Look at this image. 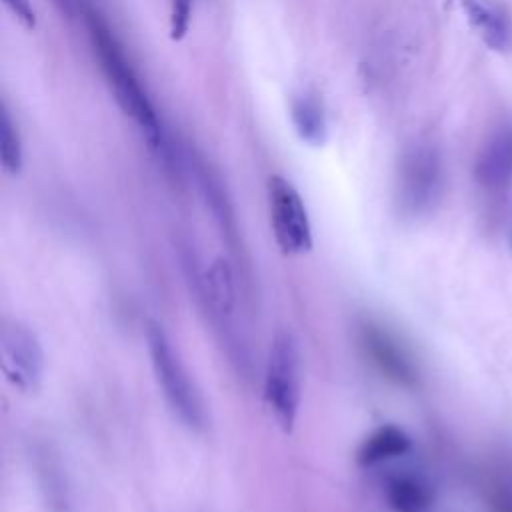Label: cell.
Instances as JSON below:
<instances>
[{
    "label": "cell",
    "instance_id": "7",
    "mask_svg": "<svg viewBox=\"0 0 512 512\" xmlns=\"http://www.w3.org/2000/svg\"><path fill=\"white\" fill-rule=\"evenodd\" d=\"M0 364L4 378L20 392H36L44 378V348L38 334L22 320L10 318L0 328Z\"/></svg>",
    "mask_w": 512,
    "mask_h": 512
},
{
    "label": "cell",
    "instance_id": "11",
    "mask_svg": "<svg viewBox=\"0 0 512 512\" xmlns=\"http://www.w3.org/2000/svg\"><path fill=\"white\" fill-rule=\"evenodd\" d=\"M196 176H198V184L202 190V196L220 228V234L224 238V242L228 244L230 252L234 254V258L238 262H242V242H240V232H238V224H236V216H234V208L232 202L226 194V188L222 186L218 174L206 166L204 162H196Z\"/></svg>",
    "mask_w": 512,
    "mask_h": 512
},
{
    "label": "cell",
    "instance_id": "5",
    "mask_svg": "<svg viewBox=\"0 0 512 512\" xmlns=\"http://www.w3.org/2000/svg\"><path fill=\"white\" fill-rule=\"evenodd\" d=\"M444 188V164L438 148L428 142L404 150L396 172V206L404 218L430 214Z\"/></svg>",
    "mask_w": 512,
    "mask_h": 512
},
{
    "label": "cell",
    "instance_id": "8",
    "mask_svg": "<svg viewBox=\"0 0 512 512\" xmlns=\"http://www.w3.org/2000/svg\"><path fill=\"white\" fill-rule=\"evenodd\" d=\"M358 340L366 358L390 382L414 388L418 386V368L406 346L382 324L362 320L358 326Z\"/></svg>",
    "mask_w": 512,
    "mask_h": 512
},
{
    "label": "cell",
    "instance_id": "20",
    "mask_svg": "<svg viewBox=\"0 0 512 512\" xmlns=\"http://www.w3.org/2000/svg\"><path fill=\"white\" fill-rule=\"evenodd\" d=\"M510 244H512V234H510Z\"/></svg>",
    "mask_w": 512,
    "mask_h": 512
},
{
    "label": "cell",
    "instance_id": "4",
    "mask_svg": "<svg viewBox=\"0 0 512 512\" xmlns=\"http://www.w3.org/2000/svg\"><path fill=\"white\" fill-rule=\"evenodd\" d=\"M302 400V356L290 330H280L270 342L264 370V402L276 426L290 434Z\"/></svg>",
    "mask_w": 512,
    "mask_h": 512
},
{
    "label": "cell",
    "instance_id": "15",
    "mask_svg": "<svg viewBox=\"0 0 512 512\" xmlns=\"http://www.w3.org/2000/svg\"><path fill=\"white\" fill-rule=\"evenodd\" d=\"M290 118L296 134L302 142L310 146H322L328 136V120L326 110L318 94L300 92L290 100Z\"/></svg>",
    "mask_w": 512,
    "mask_h": 512
},
{
    "label": "cell",
    "instance_id": "3",
    "mask_svg": "<svg viewBox=\"0 0 512 512\" xmlns=\"http://www.w3.org/2000/svg\"><path fill=\"white\" fill-rule=\"evenodd\" d=\"M196 292L202 300L204 312L214 324L222 346H226V354L230 362L236 366L240 374H250V354L248 346L238 332L236 310H238V292H236V274L232 264L218 256L208 268L200 274H194Z\"/></svg>",
    "mask_w": 512,
    "mask_h": 512
},
{
    "label": "cell",
    "instance_id": "10",
    "mask_svg": "<svg viewBox=\"0 0 512 512\" xmlns=\"http://www.w3.org/2000/svg\"><path fill=\"white\" fill-rule=\"evenodd\" d=\"M470 28L482 42L496 50L506 52L512 48V18L504 4L498 0H456Z\"/></svg>",
    "mask_w": 512,
    "mask_h": 512
},
{
    "label": "cell",
    "instance_id": "18",
    "mask_svg": "<svg viewBox=\"0 0 512 512\" xmlns=\"http://www.w3.org/2000/svg\"><path fill=\"white\" fill-rule=\"evenodd\" d=\"M4 4L14 12V16L26 28H34L36 26V12H34L30 0H4Z\"/></svg>",
    "mask_w": 512,
    "mask_h": 512
},
{
    "label": "cell",
    "instance_id": "13",
    "mask_svg": "<svg viewBox=\"0 0 512 512\" xmlns=\"http://www.w3.org/2000/svg\"><path fill=\"white\" fill-rule=\"evenodd\" d=\"M412 450V438L408 432L396 424H382L374 428L356 448L358 466L370 468L382 462L400 458Z\"/></svg>",
    "mask_w": 512,
    "mask_h": 512
},
{
    "label": "cell",
    "instance_id": "12",
    "mask_svg": "<svg viewBox=\"0 0 512 512\" xmlns=\"http://www.w3.org/2000/svg\"><path fill=\"white\" fill-rule=\"evenodd\" d=\"M36 474L40 480V490L44 494L46 506L50 512H68L70 508V490L66 480V470L60 462V454L48 442H40L34 448Z\"/></svg>",
    "mask_w": 512,
    "mask_h": 512
},
{
    "label": "cell",
    "instance_id": "19",
    "mask_svg": "<svg viewBox=\"0 0 512 512\" xmlns=\"http://www.w3.org/2000/svg\"><path fill=\"white\" fill-rule=\"evenodd\" d=\"M52 2H54L56 8H58L60 12H64L66 16L72 14V0H52Z\"/></svg>",
    "mask_w": 512,
    "mask_h": 512
},
{
    "label": "cell",
    "instance_id": "6",
    "mask_svg": "<svg viewBox=\"0 0 512 512\" xmlns=\"http://www.w3.org/2000/svg\"><path fill=\"white\" fill-rule=\"evenodd\" d=\"M268 214L282 254L300 256L312 250V226L304 200L292 182L280 174L268 178Z\"/></svg>",
    "mask_w": 512,
    "mask_h": 512
},
{
    "label": "cell",
    "instance_id": "9",
    "mask_svg": "<svg viewBox=\"0 0 512 512\" xmlns=\"http://www.w3.org/2000/svg\"><path fill=\"white\" fill-rule=\"evenodd\" d=\"M474 180L488 194H502L512 186V126H500L480 148Z\"/></svg>",
    "mask_w": 512,
    "mask_h": 512
},
{
    "label": "cell",
    "instance_id": "14",
    "mask_svg": "<svg viewBox=\"0 0 512 512\" xmlns=\"http://www.w3.org/2000/svg\"><path fill=\"white\" fill-rule=\"evenodd\" d=\"M384 498L392 512H428L434 502V492L424 478L400 472L388 478Z\"/></svg>",
    "mask_w": 512,
    "mask_h": 512
},
{
    "label": "cell",
    "instance_id": "2",
    "mask_svg": "<svg viewBox=\"0 0 512 512\" xmlns=\"http://www.w3.org/2000/svg\"><path fill=\"white\" fill-rule=\"evenodd\" d=\"M146 348L158 388L172 414L190 430L206 428V408L186 366L172 346L164 326L156 320L146 322Z\"/></svg>",
    "mask_w": 512,
    "mask_h": 512
},
{
    "label": "cell",
    "instance_id": "16",
    "mask_svg": "<svg viewBox=\"0 0 512 512\" xmlns=\"http://www.w3.org/2000/svg\"><path fill=\"white\" fill-rule=\"evenodd\" d=\"M0 160L8 174H18L22 170V142L6 104L0 108Z\"/></svg>",
    "mask_w": 512,
    "mask_h": 512
},
{
    "label": "cell",
    "instance_id": "17",
    "mask_svg": "<svg viewBox=\"0 0 512 512\" xmlns=\"http://www.w3.org/2000/svg\"><path fill=\"white\" fill-rule=\"evenodd\" d=\"M192 16V0H170V38H184Z\"/></svg>",
    "mask_w": 512,
    "mask_h": 512
},
{
    "label": "cell",
    "instance_id": "1",
    "mask_svg": "<svg viewBox=\"0 0 512 512\" xmlns=\"http://www.w3.org/2000/svg\"><path fill=\"white\" fill-rule=\"evenodd\" d=\"M88 34L94 46V52L98 56L100 68L106 76V82L110 84L116 102L124 110L126 116L134 120V124L142 130L144 138L148 140V146L162 158L164 166L170 170H178V160L174 154V146L170 144L162 120L158 118V112L148 98L146 88L140 82V76L132 68L130 60L126 58V52L110 26L104 22V18L94 10H84Z\"/></svg>",
    "mask_w": 512,
    "mask_h": 512
}]
</instances>
